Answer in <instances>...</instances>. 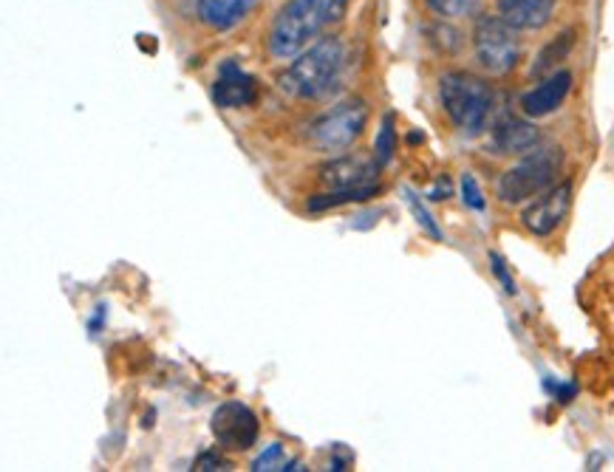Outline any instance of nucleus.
<instances>
[{"mask_svg":"<svg viewBox=\"0 0 614 472\" xmlns=\"http://www.w3.org/2000/svg\"><path fill=\"white\" fill-rule=\"evenodd\" d=\"M346 63V49L340 37H323L309 51H300L298 60L278 74V88L292 99H320L332 91Z\"/></svg>","mask_w":614,"mask_h":472,"instance_id":"f257e3e1","label":"nucleus"},{"mask_svg":"<svg viewBox=\"0 0 614 472\" xmlns=\"http://www.w3.org/2000/svg\"><path fill=\"white\" fill-rule=\"evenodd\" d=\"M439 99L442 108L450 116V122L467 136H479L490 122L496 94L490 82L479 80L465 71H453L439 80Z\"/></svg>","mask_w":614,"mask_h":472,"instance_id":"f03ea898","label":"nucleus"},{"mask_svg":"<svg viewBox=\"0 0 614 472\" xmlns=\"http://www.w3.org/2000/svg\"><path fill=\"white\" fill-rule=\"evenodd\" d=\"M564 170V150L561 147H532L524 159H518L513 167H507L498 179V198L504 204H521L530 198L541 196L552 184H558V176Z\"/></svg>","mask_w":614,"mask_h":472,"instance_id":"7ed1b4c3","label":"nucleus"},{"mask_svg":"<svg viewBox=\"0 0 614 472\" xmlns=\"http://www.w3.org/2000/svg\"><path fill=\"white\" fill-rule=\"evenodd\" d=\"M326 23V0H286L269 29V54L292 60Z\"/></svg>","mask_w":614,"mask_h":472,"instance_id":"20e7f679","label":"nucleus"},{"mask_svg":"<svg viewBox=\"0 0 614 472\" xmlns=\"http://www.w3.org/2000/svg\"><path fill=\"white\" fill-rule=\"evenodd\" d=\"M473 51L476 63L487 74H507L518 66L521 60V43H518V29H513L504 17H479L473 29Z\"/></svg>","mask_w":614,"mask_h":472,"instance_id":"39448f33","label":"nucleus"},{"mask_svg":"<svg viewBox=\"0 0 614 472\" xmlns=\"http://www.w3.org/2000/svg\"><path fill=\"white\" fill-rule=\"evenodd\" d=\"M368 125V105L363 99H346L340 105L329 108L326 114H320L309 128V142L317 150H346L351 147Z\"/></svg>","mask_w":614,"mask_h":472,"instance_id":"423d86ee","label":"nucleus"},{"mask_svg":"<svg viewBox=\"0 0 614 472\" xmlns=\"http://www.w3.org/2000/svg\"><path fill=\"white\" fill-rule=\"evenodd\" d=\"M210 427H213V436L218 439V444L227 447V450H249L258 441V433H261L258 416L241 402H224L213 413Z\"/></svg>","mask_w":614,"mask_h":472,"instance_id":"0eeeda50","label":"nucleus"},{"mask_svg":"<svg viewBox=\"0 0 614 472\" xmlns=\"http://www.w3.org/2000/svg\"><path fill=\"white\" fill-rule=\"evenodd\" d=\"M569 207H572V181L552 184L549 190H544L532 201L527 210L521 212V224L530 229L532 235L547 238L564 224Z\"/></svg>","mask_w":614,"mask_h":472,"instance_id":"6e6552de","label":"nucleus"},{"mask_svg":"<svg viewBox=\"0 0 614 472\" xmlns=\"http://www.w3.org/2000/svg\"><path fill=\"white\" fill-rule=\"evenodd\" d=\"M213 99H216L218 108H247L258 99V85L238 63L227 60L218 68Z\"/></svg>","mask_w":614,"mask_h":472,"instance_id":"1a4fd4ad","label":"nucleus"},{"mask_svg":"<svg viewBox=\"0 0 614 472\" xmlns=\"http://www.w3.org/2000/svg\"><path fill=\"white\" fill-rule=\"evenodd\" d=\"M377 173H380L377 159H366V156L354 153V156H343V159L326 164L320 170V181L329 190H351V187H368L377 179Z\"/></svg>","mask_w":614,"mask_h":472,"instance_id":"9d476101","label":"nucleus"},{"mask_svg":"<svg viewBox=\"0 0 614 472\" xmlns=\"http://www.w3.org/2000/svg\"><path fill=\"white\" fill-rule=\"evenodd\" d=\"M572 88V74L569 71H552L547 80L538 82L532 91H527L521 97V111L530 119H541V116L555 114L564 105L566 94Z\"/></svg>","mask_w":614,"mask_h":472,"instance_id":"9b49d317","label":"nucleus"},{"mask_svg":"<svg viewBox=\"0 0 614 472\" xmlns=\"http://www.w3.org/2000/svg\"><path fill=\"white\" fill-rule=\"evenodd\" d=\"M538 142H541V133L532 122L507 116L490 133V153H496V156H521V153H530L532 147H538Z\"/></svg>","mask_w":614,"mask_h":472,"instance_id":"f8f14e48","label":"nucleus"},{"mask_svg":"<svg viewBox=\"0 0 614 472\" xmlns=\"http://www.w3.org/2000/svg\"><path fill=\"white\" fill-rule=\"evenodd\" d=\"M558 0H498V15L518 32L544 29Z\"/></svg>","mask_w":614,"mask_h":472,"instance_id":"ddd939ff","label":"nucleus"},{"mask_svg":"<svg viewBox=\"0 0 614 472\" xmlns=\"http://www.w3.org/2000/svg\"><path fill=\"white\" fill-rule=\"evenodd\" d=\"M255 3L258 0H199L196 12H199V20L207 29L227 32V29L238 26L249 15V9Z\"/></svg>","mask_w":614,"mask_h":472,"instance_id":"4468645a","label":"nucleus"},{"mask_svg":"<svg viewBox=\"0 0 614 472\" xmlns=\"http://www.w3.org/2000/svg\"><path fill=\"white\" fill-rule=\"evenodd\" d=\"M572 46H575V32H572V29H569V32H564V34H558V37H555L552 43H547L544 49L538 51V57H535V63H532V77H541V74H549V71H555V68H558V63L569 57Z\"/></svg>","mask_w":614,"mask_h":472,"instance_id":"2eb2a0df","label":"nucleus"},{"mask_svg":"<svg viewBox=\"0 0 614 472\" xmlns=\"http://www.w3.org/2000/svg\"><path fill=\"white\" fill-rule=\"evenodd\" d=\"M380 193V187L368 184V187H351V190H332L323 196L309 198V210H332V207H343V204H357V201H368V198Z\"/></svg>","mask_w":614,"mask_h":472,"instance_id":"dca6fc26","label":"nucleus"},{"mask_svg":"<svg viewBox=\"0 0 614 472\" xmlns=\"http://www.w3.org/2000/svg\"><path fill=\"white\" fill-rule=\"evenodd\" d=\"M394 150H397V128H394V116L388 114L382 119L377 139H374V159L380 162V167L394 159Z\"/></svg>","mask_w":614,"mask_h":472,"instance_id":"f3484780","label":"nucleus"},{"mask_svg":"<svg viewBox=\"0 0 614 472\" xmlns=\"http://www.w3.org/2000/svg\"><path fill=\"white\" fill-rule=\"evenodd\" d=\"M428 9L436 12L439 17H448V20H456V17H470L479 12V0H425Z\"/></svg>","mask_w":614,"mask_h":472,"instance_id":"a211bd4d","label":"nucleus"},{"mask_svg":"<svg viewBox=\"0 0 614 472\" xmlns=\"http://www.w3.org/2000/svg\"><path fill=\"white\" fill-rule=\"evenodd\" d=\"M405 201H408V207H411V212H414L416 224L425 229L433 241H442V229H439V224L433 221V215L428 212V207L422 204V198L416 196L414 190H408V187H405Z\"/></svg>","mask_w":614,"mask_h":472,"instance_id":"6ab92c4d","label":"nucleus"},{"mask_svg":"<svg viewBox=\"0 0 614 472\" xmlns=\"http://www.w3.org/2000/svg\"><path fill=\"white\" fill-rule=\"evenodd\" d=\"M428 40H431L436 49L442 51V54H459V49H462V34L456 32L453 26H445V23H436V26H431L428 29Z\"/></svg>","mask_w":614,"mask_h":472,"instance_id":"aec40b11","label":"nucleus"},{"mask_svg":"<svg viewBox=\"0 0 614 472\" xmlns=\"http://www.w3.org/2000/svg\"><path fill=\"white\" fill-rule=\"evenodd\" d=\"M286 467V456H283V447L281 444H269L261 456L252 461V470H283Z\"/></svg>","mask_w":614,"mask_h":472,"instance_id":"412c9836","label":"nucleus"},{"mask_svg":"<svg viewBox=\"0 0 614 472\" xmlns=\"http://www.w3.org/2000/svg\"><path fill=\"white\" fill-rule=\"evenodd\" d=\"M462 198H465V204L470 210L482 212L484 207H487V201H484L482 196V187H479V181H476L473 173H465V176H462Z\"/></svg>","mask_w":614,"mask_h":472,"instance_id":"4be33fe9","label":"nucleus"},{"mask_svg":"<svg viewBox=\"0 0 614 472\" xmlns=\"http://www.w3.org/2000/svg\"><path fill=\"white\" fill-rule=\"evenodd\" d=\"M490 266H493V275L501 280L504 292L515 294V280H513V275L507 272V266H504V258H501V255H496V252H490Z\"/></svg>","mask_w":614,"mask_h":472,"instance_id":"5701e85b","label":"nucleus"},{"mask_svg":"<svg viewBox=\"0 0 614 472\" xmlns=\"http://www.w3.org/2000/svg\"><path fill=\"white\" fill-rule=\"evenodd\" d=\"M193 467H196V470H230L233 464L224 456H218V453H204V456L196 458Z\"/></svg>","mask_w":614,"mask_h":472,"instance_id":"b1692460","label":"nucleus"},{"mask_svg":"<svg viewBox=\"0 0 614 472\" xmlns=\"http://www.w3.org/2000/svg\"><path fill=\"white\" fill-rule=\"evenodd\" d=\"M351 0H326V23H337L340 17L346 15Z\"/></svg>","mask_w":614,"mask_h":472,"instance_id":"393cba45","label":"nucleus"},{"mask_svg":"<svg viewBox=\"0 0 614 472\" xmlns=\"http://www.w3.org/2000/svg\"><path fill=\"white\" fill-rule=\"evenodd\" d=\"M448 196H450V184H448V179H442L439 184H436V187H433L431 196L428 198H433V201H442V198H448Z\"/></svg>","mask_w":614,"mask_h":472,"instance_id":"a878e982","label":"nucleus"}]
</instances>
